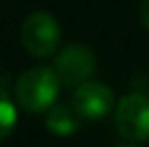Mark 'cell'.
Here are the masks:
<instances>
[{"mask_svg": "<svg viewBox=\"0 0 149 147\" xmlns=\"http://www.w3.org/2000/svg\"><path fill=\"white\" fill-rule=\"evenodd\" d=\"M61 78L56 69L50 67H33L19 76L15 84L17 104L28 113H43L56 104L61 91Z\"/></svg>", "mask_w": 149, "mask_h": 147, "instance_id": "1", "label": "cell"}, {"mask_svg": "<svg viewBox=\"0 0 149 147\" xmlns=\"http://www.w3.org/2000/svg\"><path fill=\"white\" fill-rule=\"evenodd\" d=\"M24 50L35 59H45L56 52L61 43V26L58 22L45 11L30 13L22 24L19 33Z\"/></svg>", "mask_w": 149, "mask_h": 147, "instance_id": "2", "label": "cell"}, {"mask_svg": "<svg viewBox=\"0 0 149 147\" xmlns=\"http://www.w3.org/2000/svg\"><path fill=\"white\" fill-rule=\"evenodd\" d=\"M115 125L127 141H149V98L143 93H127L115 106Z\"/></svg>", "mask_w": 149, "mask_h": 147, "instance_id": "3", "label": "cell"}, {"mask_svg": "<svg viewBox=\"0 0 149 147\" xmlns=\"http://www.w3.org/2000/svg\"><path fill=\"white\" fill-rule=\"evenodd\" d=\"M54 69L65 87H80L95 72V54L82 43H69L56 54Z\"/></svg>", "mask_w": 149, "mask_h": 147, "instance_id": "4", "label": "cell"}, {"mask_svg": "<svg viewBox=\"0 0 149 147\" xmlns=\"http://www.w3.org/2000/svg\"><path fill=\"white\" fill-rule=\"evenodd\" d=\"M71 106L78 110L82 119L89 121H100L110 115L112 106H115V93L110 87L95 80H86L74 91V100Z\"/></svg>", "mask_w": 149, "mask_h": 147, "instance_id": "5", "label": "cell"}, {"mask_svg": "<svg viewBox=\"0 0 149 147\" xmlns=\"http://www.w3.org/2000/svg\"><path fill=\"white\" fill-rule=\"evenodd\" d=\"M80 115L74 106L69 104H54L48 110V117H45V128L50 134L54 136H71L78 132L80 128Z\"/></svg>", "mask_w": 149, "mask_h": 147, "instance_id": "6", "label": "cell"}, {"mask_svg": "<svg viewBox=\"0 0 149 147\" xmlns=\"http://www.w3.org/2000/svg\"><path fill=\"white\" fill-rule=\"evenodd\" d=\"M15 123H17V110L15 104L9 95V91L4 87H0V141L11 136Z\"/></svg>", "mask_w": 149, "mask_h": 147, "instance_id": "7", "label": "cell"}, {"mask_svg": "<svg viewBox=\"0 0 149 147\" xmlns=\"http://www.w3.org/2000/svg\"><path fill=\"white\" fill-rule=\"evenodd\" d=\"M141 22L149 30V0H143L141 2Z\"/></svg>", "mask_w": 149, "mask_h": 147, "instance_id": "8", "label": "cell"}, {"mask_svg": "<svg viewBox=\"0 0 149 147\" xmlns=\"http://www.w3.org/2000/svg\"><path fill=\"white\" fill-rule=\"evenodd\" d=\"M125 147H132V145H125Z\"/></svg>", "mask_w": 149, "mask_h": 147, "instance_id": "9", "label": "cell"}]
</instances>
